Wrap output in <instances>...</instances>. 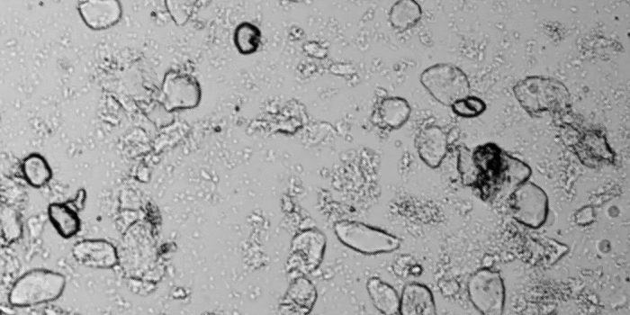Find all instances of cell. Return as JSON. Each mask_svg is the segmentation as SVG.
<instances>
[{"label":"cell","mask_w":630,"mask_h":315,"mask_svg":"<svg viewBox=\"0 0 630 315\" xmlns=\"http://www.w3.org/2000/svg\"><path fill=\"white\" fill-rule=\"evenodd\" d=\"M573 148L580 161L589 167H598L615 162V153L605 134L599 130L590 129L581 132Z\"/></svg>","instance_id":"cell-9"},{"label":"cell","mask_w":630,"mask_h":315,"mask_svg":"<svg viewBox=\"0 0 630 315\" xmlns=\"http://www.w3.org/2000/svg\"><path fill=\"white\" fill-rule=\"evenodd\" d=\"M334 230L345 246L364 255L390 253L400 246V240L396 236L364 222L338 221Z\"/></svg>","instance_id":"cell-4"},{"label":"cell","mask_w":630,"mask_h":315,"mask_svg":"<svg viewBox=\"0 0 630 315\" xmlns=\"http://www.w3.org/2000/svg\"><path fill=\"white\" fill-rule=\"evenodd\" d=\"M410 112L407 100L399 96L383 98L376 108L379 123L390 129L400 128L408 121Z\"/></svg>","instance_id":"cell-16"},{"label":"cell","mask_w":630,"mask_h":315,"mask_svg":"<svg viewBox=\"0 0 630 315\" xmlns=\"http://www.w3.org/2000/svg\"><path fill=\"white\" fill-rule=\"evenodd\" d=\"M421 15V7L416 1H397L390 9L389 22L394 29L403 32L415 26Z\"/></svg>","instance_id":"cell-19"},{"label":"cell","mask_w":630,"mask_h":315,"mask_svg":"<svg viewBox=\"0 0 630 315\" xmlns=\"http://www.w3.org/2000/svg\"><path fill=\"white\" fill-rule=\"evenodd\" d=\"M168 110L194 107L199 101V86L194 78L181 73H169L163 83Z\"/></svg>","instance_id":"cell-10"},{"label":"cell","mask_w":630,"mask_h":315,"mask_svg":"<svg viewBox=\"0 0 630 315\" xmlns=\"http://www.w3.org/2000/svg\"><path fill=\"white\" fill-rule=\"evenodd\" d=\"M458 167L463 182L475 188L480 197L488 202L508 199L532 175L526 163L492 142L480 145L472 151L462 150Z\"/></svg>","instance_id":"cell-1"},{"label":"cell","mask_w":630,"mask_h":315,"mask_svg":"<svg viewBox=\"0 0 630 315\" xmlns=\"http://www.w3.org/2000/svg\"><path fill=\"white\" fill-rule=\"evenodd\" d=\"M66 276L45 268H33L13 284L8 302L16 308L33 307L58 300L65 291Z\"/></svg>","instance_id":"cell-3"},{"label":"cell","mask_w":630,"mask_h":315,"mask_svg":"<svg viewBox=\"0 0 630 315\" xmlns=\"http://www.w3.org/2000/svg\"><path fill=\"white\" fill-rule=\"evenodd\" d=\"M468 297L473 307L484 315H500L505 304V285L500 273L481 268L467 283Z\"/></svg>","instance_id":"cell-7"},{"label":"cell","mask_w":630,"mask_h":315,"mask_svg":"<svg viewBox=\"0 0 630 315\" xmlns=\"http://www.w3.org/2000/svg\"><path fill=\"white\" fill-rule=\"evenodd\" d=\"M260 41V32L256 27L243 23L236 30L235 42L239 51L245 54L255 51Z\"/></svg>","instance_id":"cell-21"},{"label":"cell","mask_w":630,"mask_h":315,"mask_svg":"<svg viewBox=\"0 0 630 315\" xmlns=\"http://www.w3.org/2000/svg\"><path fill=\"white\" fill-rule=\"evenodd\" d=\"M71 253L76 263L89 268L110 269L119 262L116 247L104 238L76 241L71 248Z\"/></svg>","instance_id":"cell-8"},{"label":"cell","mask_w":630,"mask_h":315,"mask_svg":"<svg viewBox=\"0 0 630 315\" xmlns=\"http://www.w3.org/2000/svg\"><path fill=\"white\" fill-rule=\"evenodd\" d=\"M2 238L6 243H12L22 236V224L17 216L11 212L2 213L1 218Z\"/></svg>","instance_id":"cell-23"},{"label":"cell","mask_w":630,"mask_h":315,"mask_svg":"<svg viewBox=\"0 0 630 315\" xmlns=\"http://www.w3.org/2000/svg\"><path fill=\"white\" fill-rule=\"evenodd\" d=\"M87 27L101 31L115 25L122 14V4L118 0H85L76 7Z\"/></svg>","instance_id":"cell-11"},{"label":"cell","mask_w":630,"mask_h":315,"mask_svg":"<svg viewBox=\"0 0 630 315\" xmlns=\"http://www.w3.org/2000/svg\"><path fill=\"white\" fill-rule=\"evenodd\" d=\"M515 98L530 115L565 112L571 107L570 91L560 80L544 76H529L513 86Z\"/></svg>","instance_id":"cell-2"},{"label":"cell","mask_w":630,"mask_h":315,"mask_svg":"<svg viewBox=\"0 0 630 315\" xmlns=\"http://www.w3.org/2000/svg\"><path fill=\"white\" fill-rule=\"evenodd\" d=\"M436 303L430 289L419 283L406 284L400 295V315H434Z\"/></svg>","instance_id":"cell-13"},{"label":"cell","mask_w":630,"mask_h":315,"mask_svg":"<svg viewBox=\"0 0 630 315\" xmlns=\"http://www.w3.org/2000/svg\"><path fill=\"white\" fill-rule=\"evenodd\" d=\"M366 290L374 306L382 314H400V295L393 286L378 277H371Z\"/></svg>","instance_id":"cell-14"},{"label":"cell","mask_w":630,"mask_h":315,"mask_svg":"<svg viewBox=\"0 0 630 315\" xmlns=\"http://www.w3.org/2000/svg\"><path fill=\"white\" fill-rule=\"evenodd\" d=\"M513 218L528 228L538 229L546 221L549 202L546 193L533 182L520 184L508 198Z\"/></svg>","instance_id":"cell-6"},{"label":"cell","mask_w":630,"mask_h":315,"mask_svg":"<svg viewBox=\"0 0 630 315\" xmlns=\"http://www.w3.org/2000/svg\"><path fill=\"white\" fill-rule=\"evenodd\" d=\"M415 146L420 159L429 167L440 166L447 153V136L436 125H428L419 130Z\"/></svg>","instance_id":"cell-12"},{"label":"cell","mask_w":630,"mask_h":315,"mask_svg":"<svg viewBox=\"0 0 630 315\" xmlns=\"http://www.w3.org/2000/svg\"><path fill=\"white\" fill-rule=\"evenodd\" d=\"M450 107L452 111L460 117L473 118L483 113L487 105L482 99L469 94L456 100Z\"/></svg>","instance_id":"cell-22"},{"label":"cell","mask_w":630,"mask_h":315,"mask_svg":"<svg viewBox=\"0 0 630 315\" xmlns=\"http://www.w3.org/2000/svg\"><path fill=\"white\" fill-rule=\"evenodd\" d=\"M86 200V191L80 189L76 195V198L68 202L76 211L78 212L84 209V203Z\"/></svg>","instance_id":"cell-24"},{"label":"cell","mask_w":630,"mask_h":315,"mask_svg":"<svg viewBox=\"0 0 630 315\" xmlns=\"http://www.w3.org/2000/svg\"><path fill=\"white\" fill-rule=\"evenodd\" d=\"M21 169L26 182L35 188L46 185L52 177V170L48 161L39 153H32L25 157Z\"/></svg>","instance_id":"cell-18"},{"label":"cell","mask_w":630,"mask_h":315,"mask_svg":"<svg viewBox=\"0 0 630 315\" xmlns=\"http://www.w3.org/2000/svg\"><path fill=\"white\" fill-rule=\"evenodd\" d=\"M48 218L58 235L64 238H73L81 229L78 212L68 202L50 203L48 206Z\"/></svg>","instance_id":"cell-15"},{"label":"cell","mask_w":630,"mask_h":315,"mask_svg":"<svg viewBox=\"0 0 630 315\" xmlns=\"http://www.w3.org/2000/svg\"><path fill=\"white\" fill-rule=\"evenodd\" d=\"M290 299L302 310H309L312 307L316 292L313 285L307 279H298L291 287Z\"/></svg>","instance_id":"cell-20"},{"label":"cell","mask_w":630,"mask_h":315,"mask_svg":"<svg viewBox=\"0 0 630 315\" xmlns=\"http://www.w3.org/2000/svg\"><path fill=\"white\" fill-rule=\"evenodd\" d=\"M419 80L426 90L446 106H451L471 92L466 74L451 63H437L427 68L420 74Z\"/></svg>","instance_id":"cell-5"},{"label":"cell","mask_w":630,"mask_h":315,"mask_svg":"<svg viewBox=\"0 0 630 315\" xmlns=\"http://www.w3.org/2000/svg\"><path fill=\"white\" fill-rule=\"evenodd\" d=\"M294 251L301 253L307 266L315 268L320 263L325 248V238L317 230H306L299 234L292 242Z\"/></svg>","instance_id":"cell-17"}]
</instances>
